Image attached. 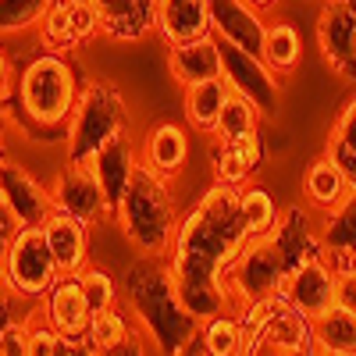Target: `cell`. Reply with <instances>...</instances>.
Returning <instances> with one entry per match:
<instances>
[{
    "label": "cell",
    "mask_w": 356,
    "mask_h": 356,
    "mask_svg": "<svg viewBox=\"0 0 356 356\" xmlns=\"http://www.w3.org/2000/svg\"><path fill=\"white\" fill-rule=\"evenodd\" d=\"M250 246V232L239 218V189L214 182L189 214H182L168 253L178 296L200 321L232 310L228 271Z\"/></svg>",
    "instance_id": "1"
},
{
    "label": "cell",
    "mask_w": 356,
    "mask_h": 356,
    "mask_svg": "<svg viewBox=\"0 0 356 356\" xmlns=\"http://www.w3.org/2000/svg\"><path fill=\"white\" fill-rule=\"evenodd\" d=\"M321 232L310 225V214L303 207H289L282 211L278 225L250 239V246L239 253V260L228 271V292L232 303H250V300H267V296H282L289 278L300 271L310 257H321Z\"/></svg>",
    "instance_id": "2"
},
{
    "label": "cell",
    "mask_w": 356,
    "mask_h": 356,
    "mask_svg": "<svg viewBox=\"0 0 356 356\" xmlns=\"http://www.w3.org/2000/svg\"><path fill=\"white\" fill-rule=\"evenodd\" d=\"M122 303L161 356H178L200 335V317L186 310L168 257H139L125 267Z\"/></svg>",
    "instance_id": "3"
},
{
    "label": "cell",
    "mask_w": 356,
    "mask_h": 356,
    "mask_svg": "<svg viewBox=\"0 0 356 356\" xmlns=\"http://www.w3.org/2000/svg\"><path fill=\"white\" fill-rule=\"evenodd\" d=\"M15 111L18 122H25L36 132H68L72 111L79 100V79L75 68L65 54L57 50H40L22 65L18 79H15Z\"/></svg>",
    "instance_id": "4"
},
{
    "label": "cell",
    "mask_w": 356,
    "mask_h": 356,
    "mask_svg": "<svg viewBox=\"0 0 356 356\" xmlns=\"http://www.w3.org/2000/svg\"><path fill=\"white\" fill-rule=\"evenodd\" d=\"M114 221L139 257H168L178 221H182L171 196V182L139 161L132 182L114 211Z\"/></svg>",
    "instance_id": "5"
},
{
    "label": "cell",
    "mask_w": 356,
    "mask_h": 356,
    "mask_svg": "<svg viewBox=\"0 0 356 356\" xmlns=\"http://www.w3.org/2000/svg\"><path fill=\"white\" fill-rule=\"evenodd\" d=\"M125 125H129L125 100L111 82L82 86L75 111H72V122H68V132H65L68 164H89L118 132H125Z\"/></svg>",
    "instance_id": "6"
},
{
    "label": "cell",
    "mask_w": 356,
    "mask_h": 356,
    "mask_svg": "<svg viewBox=\"0 0 356 356\" xmlns=\"http://www.w3.org/2000/svg\"><path fill=\"white\" fill-rule=\"evenodd\" d=\"M0 275H4V282L25 303H43V296L54 289L57 278H61L57 260L50 253V243L43 235V225H18L11 232Z\"/></svg>",
    "instance_id": "7"
},
{
    "label": "cell",
    "mask_w": 356,
    "mask_h": 356,
    "mask_svg": "<svg viewBox=\"0 0 356 356\" xmlns=\"http://www.w3.org/2000/svg\"><path fill=\"white\" fill-rule=\"evenodd\" d=\"M239 356H321L314 339V321L282 303L264 324L246 332Z\"/></svg>",
    "instance_id": "8"
},
{
    "label": "cell",
    "mask_w": 356,
    "mask_h": 356,
    "mask_svg": "<svg viewBox=\"0 0 356 356\" xmlns=\"http://www.w3.org/2000/svg\"><path fill=\"white\" fill-rule=\"evenodd\" d=\"M221 79L228 82L232 93L246 97L260 111V118L278 111L282 79H278V72L267 68V61L260 54H250V50H239L232 43H221Z\"/></svg>",
    "instance_id": "9"
},
{
    "label": "cell",
    "mask_w": 356,
    "mask_h": 356,
    "mask_svg": "<svg viewBox=\"0 0 356 356\" xmlns=\"http://www.w3.org/2000/svg\"><path fill=\"white\" fill-rule=\"evenodd\" d=\"M93 36H100V15L93 8V0H54L40 22L43 50L72 54Z\"/></svg>",
    "instance_id": "10"
},
{
    "label": "cell",
    "mask_w": 356,
    "mask_h": 356,
    "mask_svg": "<svg viewBox=\"0 0 356 356\" xmlns=\"http://www.w3.org/2000/svg\"><path fill=\"white\" fill-rule=\"evenodd\" d=\"M50 196H54V211L57 214H68L82 225H97L107 214V200H104V189L97 182V175L89 164H68L61 175L54 178L50 186Z\"/></svg>",
    "instance_id": "11"
},
{
    "label": "cell",
    "mask_w": 356,
    "mask_h": 356,
    "mask_svg": "<svg viewBox=\"0 0 356 356\" xmlns=\"http://www.w3.org/2000/svg\"><path fill=\"white\" fill-rule=\"evenodd\" d=\"M0 207L11 214L15 225H47L54 214V196L40 186L22 164H0Z\"/></svg>",
    "instance_id": "12"
},
{
    "label": "cell",
    "mask_w": 356,
    "mask_h": 356,
    "mask_svg": "<svg viewBox=\"0 0 356 356\" xmlns=\"http://www.w3.org/2000/svg\"><path fill=\"white\" fill-rule=\"evenodd\" d=\"M317 47L335 75L356 82V22L346 15L339 0H328L317 15Z\"/></svg>",
    "instance_id": "13"
},
{
    "label": "cell",
    "mask_w": 356,
    "mask_h": 356,
    "mask_svg": "<svg viewBox=\"0 0 356 356\" xmlns=\"http://www.w3.org/2000/svg\"><path fill=\"white\" fill-rule=\"evenodd\" d=\"M285 303L292 310L307 314L310 321L317 314H324L328 307H335V267L328 264V257H310L300 271H296L285 285Z\"/></svg>",
    "instance_id": "14"
},
{
    "label": "cell",
    "mask_w": 356,
    "mask_h": 356,
    "mask_svg": "<svg viewBox=\"0 0 356 356\" xmlns=\"http://www.w3.org/2000/svg\"><path fill=\"white\" fill-rule=\"evenodd\" d=\"M100 15V36L136 43L157 33V0H93Z\"/></svg>",
    "instance_id": "15"
},
{
    "label": "cell",
    "mask_w": 356,
    "mask_h": 356,
    "mask_svg": "<svg viewBox=\"0 0 356 356\" xmlns=\"http://www.w3.org/2000/svg\"><path fill=\"white\" fill-rule=\"evenodd\" d=\"M211 33L221 43L260 54L267 22L260 18V11L253 4H246V0H211Z\"/></svg>",
    "instance_id": "16"
},
{
    "label": "cell",
    "mask_w": 356,
    "mask_h": 356,
    "mask_svg": "<svg viewBox=\"0 0 356 356\" xmlns=\"http://www.w3.org/2000/svg\"><path fill=\"white\" fill-rule=\"evenodd\" d=\"M89 168H93L97 182H100V189H104L107 214L114 218L118 203H122V196H125V189H129V182H132V175H136V168H139V157H136V146H132L129 132H118V136L104 146V150L89 161Z\"/></svg>",
    "instance_id": "17"
},
{
    "label": "cell",
    "mask_w": 356,
    "mask_h": 356,
    "mask_svg": "<svg viewBox=\"0 0 356 356\" xmlns=\"http://www.w3.org/2000/svg\"><path fill=\"white\" fill-rule=\"evenodd\" d=\"M40 314L47 317V324L61 335H82L89 332V321H93V310L86 303V292L79 285V275H61L54 282V289L43 296Z\"/></svg>",
    "instance_id": "18"
},
{
    "label": "cell",
    "mask_w": 356,
    "mask_h": 356,
    "mask_svg": "<svg viewBox=\"0 0 356 356\" xmlns=\"http://www.w3.org/2000/svg\"><path fill=\"white\" fill-rule=\"evenodd\" d=\"M168 72L178 86H193L221 75V40L214 33L186 40V43H171L168 47Z\"/></svg>",
    "instance_id": "19"
},
{
    "label": "cell",
    "mask_w": 356,
    "mask_h": 356,
    "mask_svg": "<svg viewBox=\"0 0 356 356\" xmlns=\"http://www.w3.org/2000/svg\"><path fill=\"white\" fill-rule=\"evenodd\" d=\"M43 235H47L61 275H82L89 267V225L54 211L50 221L43 225Z\"/></svg>",
    "instance_id": "20"
},
{
    "label": "cell",
    "mask_w": 356,
    "mask_h": 356,
    "mask_svg": "<svg viewBox=\"0 0 356 356\" xmlns=\"http://www.w3.org/2000/svg\"><path fill=\"white\" fill-rule=\"evenodd\" d=\"M207 33H211V0H157V36L168 47Z\"/></svg>",
    "instance_id": "21"
},
{
    "label": "cell",
    "mask_w": 356,
    "mask_h": 356,
    "mask_svg": "<svg viewBox=\"0 0 356 356\" xmlns=\"http://www.w3.org/2000/svg\"><path fill=\"white\" fill-rule=\"evenodd\" d=\"M139 161L171 182V178L182 171V164L189 161V136H186V129L175 125V122L154 125L150 132H146V139H143Z\"/></svg>",
    "instance_id": "22"
},
{
    "label": "cell",
    "mask_w": 356,
    "mask_h": 356,
    "mask_svg": "<svg viewBox=\"0 0 356 356\" xmlns=\"http://www.w3.org/2000/svg\"><path fill=\"white\" fill-rule=\"evenodd\" d=\"M264 164V143L260 132H250L243 139H232L221 143L218 154H214V182L232 186V189H243L253 182V175Z\"/></svg>",
    "instance_id": "23"
},
{
    "label": "cell",
    "mask_w": 356,
    "mask_h": 356,
    "mask_svg": "<svg viewBox=\"0 0 356 356\" xmlns=\"http://www.w3.org/2000/svg\"><path fill=\"white\" fill-rule=\"evenodd\" d=\"M321 246H324V257H328V264L335 271L356 264V189L335 207V211L324 214Z\"/></svg>",
    "instance_id": "24"
},
{
    "label": "cell",
    "mask_w": 356,
    "mask_h": 356,
    "mask_svg": "<svg viewBox=\"0 0 356 356\" xmlns=\"http://www.w3.org/2000/svg\"><path fill=\"white\" fill-rule=\"evenodd\" d=\"M232 97L228 82L218 75V79H207V82H193L182 89V114L186 122L196 129V132H207L214 136V125H218V114L225 107V100Z\"/></svg>",
    "instance_id": "25"
},
{
    "label": "cell",
    "mask_w": 356,
    "mask_h": 356,
    "mask_svg": "<svg viewBox=\"0 0 356 356\" xmlns=\"http://www.w3.org/2000/svg\"><path fill=\"white\" fill-rule=\"evenodd\" d=\"M303 193H307V203L314 207V211H335V207L353 193L349 189V182L342 178V171L335 168V161L324 154V157H317L310 168H307V175H303Z\"/></svg>",
    "instance_id": "26"
},
{
    "label": "cell",
    "mask_w": 356,
    "mask_h": 356,
    "mask_svg": "<svg viewBox=\"0 0 356 356\" xmlns=\"http://www.w3.org/2000/svg\"><path fill=\"white\" fill-rule=\"evenodd\" d=\"M314 339L324 356H356V314L346 307H328L314 317Z\"/></svg>",
    "instance_id": "27"
},
{
    "label": "cell",
    "mask_w": 356,
    "mask_h": 356,
    "mask_svg": "<svg viewBox=\"0 0 356 356\" xmlns=\"http://www.w3.org/2000/svg\"><path fill=\"white\" fill-rule=\"evenodd\" d=\"M260 57L267 61V68L278 72V75H289L303 57V36L300 29L289 25V22H271L264 33V47H260Z\"/></svg>",
    "instance_id": "28"
},
{
    "label": "cell",
    "mask_w": 356,
    "mask_h": 356,
    "mask_svg": "<svg viewBox=\"0 0 356 356\" xmlns=\"http://www.w3.org/2000/svg\"><path fill=\"white\" fill-rule=\"evenodd\" d=\"M200 342L214 356H239L243 342H246V328H243L239 314H235V307L200 321Z\"/></svg>",
    "instance_id": "29"
},
{
    "label": "cell",
    "mask_w": 356,
    "mask_h": 356,
    "mask_svg": "<svg viewBox=\"0 0 356 356\" xmlns=\"http://www.w3.org/2000/svg\"><path fill=\"white\" fill-rule=\"evenodd\" d=\"M239 218H243V225L250 232V239H257V235H267V232L278 225L282 211H278L275 196L267 193L264 186H253L250 182V186L239 189Z\"/></svg>",
    "instance_id": "30"
},
{
    "label": "cell",
    "mask_w": 356,
    "mask_h": 356,
    "mask_svg": "<svg viewBox=\"0 0 356 356\" xmlns=\"http://www.w3.org/2000/svg\"><path fill=\"white\" fill-rule=\"evenodd\" d=\"M257 129H260V111H257V107H253L246 97L232 93V97L225 100L221 114H218V125H214V136H218V143L243 139V136H250V132H257Z\"/></svg>",
    "instance_id": "31"
},
{
    "label": "cell",
    "mask_w": 356,
    "mask_h": 356,
    "mask_svg": "<svg viewBox=\"0 0 356 356\" xmlns=\"http://www.w3.org/2000/svg\"><path fill=\"white\" fill-rule=\"evenodd\" d=\"M136 328L139 324H136V317L129 314L125 303H118V307H111L104 314H93V321H89V335H93V342L100 349H111L118 342H125Z\"/></svg>",
    "instance_id": "32"
},
{
    "label": "cell",
    "mask_w": 356,
    "mask_h": 356,
    "mask_svg": "<svg viewBox=\"0 0 356 356\" xmlns=\"http://www.w3.org/2000/svg\"><path fill=\"white\" fill-rule=\"evenodd\" d=\"M79 285H82L86 303H89L93 314H104V310L122 303V282H118L111 271H104V267H86V271L79 275Z\"/></svg>",
    "instance_id": "33"
},
{
    "label": "cell",
    "mask_w": 356,
    "mask_h": 356,
    "mask_svg": "<svg viewBox=\"0 0 356 356\" xmlns=\"http://www.w3.org/2000/svg\"><path fill=\"white\" fill-rule=\"evenodd\" d=\"M54 0H0V36H15L25 29H40Z\"/></svg>",
    "instance_id": "34"
},
{
    "label": "cell",
    "mask_w": 356,
    "mask_h": 356,
    "mask_svg": "<svg viewBox=\"0 0 356 356\" xmlns=\"http://www.w3.org/2000/svg\"><path fill=\"white\" fill-rule=\"evenodd\" d=\"M57 346H61V332H54L47 317L36 310L29 317V356H57Z\"/></svg>",
    "instance_id": "35"
},
{
    "label": "cell",
    "mask_w": 356,
    "mask_h": 356,
    "mask_svg": "<svg viewBox=\"0 0 356 356\" xmlns=\"http://www.w3.org/2000/svg\"><path fill=\"white\" fill-rule=\"evenodd\" d=\"M0 356H29V321L18 317L0 332Z\"/></svg>",
    "instance_id": "36"
},
{
    "label": "cell",
    "mask_w": 356,
    "mask_h": 356,
    "mask_svg": "<svg viewBox=\"0 0 356 356\" xmlns=\"http://www.w3.org/2000/svg\"><path fill=\"white\" fill-rule=\"evenodd\" d=\"M328 143H339V146H346V150L356 154V97L342 107V114H339V122H335Z\"/></svg>",
    "instance_id": "37"
},
{
    "label": "cell",
    "mask_w": 356,
    "mask_h": 356,
    "mask_svg": "<svg viewBox=\"0 0 356 356\" xmlns=\"http://www.w3.org/2000/svg\"><path fill=\"white\" fill-rule=\"evenodd\" d=\"M335 307H346L356 314V264L335 271Z\"/></svg>",
    "instance_id": "38"
},
{
    "label": "cell",
    "mask_w": 356,
    "mask_h": 356,
    "mask_svg": "<svg viewBox=\"0 0 356 356\" xmlns=\"http://www.w3.org/2000/svg\"><path fill=\"white\" fill-rule=\"evenodd\" d=\"M150 349H154V342L143 335V328H136L125 342H118L111 349H100V356H150Z\"/></svg>",
    "instance_id": "39"
},
{
    "label": "cell",
    "mask_w": 356,
    "mask_h": 356,
    "mask_svg": "<svg viewBox=\"0 0 356 356\" xmlns=\"http://www.w3.org/2000/svg\"><path fill=\"white\" fill-rule=\"evenodd\" d=\"M57 356H100V346L93 342V335H61V346H57Z\"/></svg>",
    "instance_id": "40"
},
{
    "label": "cell",
    "mask_w": 356,
    "mask_h": 356,
    "mask_svg": "<svg viewBox=\"0 0 356 356\" xmlns=\"http://www.w3.org/2000/svg\"><path fill=\"white\" fill-rule=\"evenodd\" d=\"M22 303H25V300L4 282V275H0V332H4L11 321H18V307H22Z\"/></svg>",
    "instance_id": "41"
},
{
    "label": "cell",
    "mask_w": 356,
    "mask_h": 356,
    "mask_svg": "<svg viewBox=\"0 0 356 356\" xmlns=\"http://www.w3.org/2000/svg\"><path fill=\"white\" fill-rule=\"evenodd\" d=\"M324 154L335 161V168L342 171V178L349 182V189H356V154L346 150V146H339V143H328V150H324Z\"/></svg>",
    "instance_id": "42"
},
{
    "label": "cell",
    "mask_w": 356,
    "mask_h": 356,
    "mask_svg": "<svg viewBox=\"0 0 356 356\" xmlns=\"http://www.w3.org/2000/svg\"><path fill=\"white\" fill-rule=\"evenodd\" d=\"M18 225L11 221V214L0 207V264H4V253H8V243H11V232H15Z\"/></svg>",
    "instance_id": "43"
},
{
    "label": "cell",
    "mask_w": 356,
    "mask_h": 356,
    "mask_svg": "<svg viewBox=\"0 0 356 356\" xmlns=\"http://www.w3.org/2000/svg\"><path fill=\"white\" fill-rule=\"evenodd\" d=\"M11 86H15V79H11V61H8V54L0 50V100L11 93Z\"/></svg>",
    "instance_id": "44"
},
{
    "label": "cell",
    "mask_w": 356,
    "mask_h": 356,
    "mask_svg": "<svg viewBox=\"0 0 356 356\" xmlns=\"http://www.w3.org/2000/svg\"><path fill=\"white\" fill-rule=\"evenodd\" d=\"M178 356H214V353L207 349V346L200 342V335H196V339H193V342H189V346H186L182 353H178Z\"/></svg>",
    "instance_id": "45"
},
{
    "label": "cell",
    "mask_w": 356,
    "mask_h": 356,
    "mask_svg": "<svg viewBox=\"0 0 356 356\" xmlns=\"http://www.w3.org/2000/svg\"><path fill=\"white\" fill-rule=\"evenodd\" d=\"M246 4H253L257 11H267V8H275V4H278V0H246Z\"/></svg>",
    "instance_id": "46"
},
{
    "label": "cell",
    "mask_w": 356,
    "mask_h": 356,
    "mask_svg": "<svg viewBox=\"0 0 356 356\" xmlns=\"http://www.w3.org/2000/svg\"><path fill=\"white\" fill-rule=\"evenodd\" d=\"M339 4H342V8H346V15L356 22V0H339Z\"/></svg>",
    "instance_id": "47"
},
{
    "label": "cell",
    "mask_w": 356,
    "mask_h": 356,
    "mask_svg": "<svg viewBox=\"0 0 356 356\" xmlns=\"http://www.w3.org/2000/svg\"><path fill=\"white\" fill-rule=\"evenodd\" d=\"M0 164H4V154H0Z\"/></svg>",
    "instance_id": "48"
},
{
    "label": "cell",
    "mask_w": 356,
    "mask_h": 356,
    "mask_svg": "<svg viewBox=\"0 0 356 356\" xmlns=\"http://www.w3.org/2000/svg\"><path fill=\"white\" fill-rule=\"evenodd\" d=\"M321 356H324V353H321Z\"/></svg>",
    "instance_id": "49"
}]
</instances>
